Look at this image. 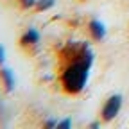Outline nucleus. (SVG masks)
Returning a JSON list of instances; mask_svg holds the SVG:
<instances>
[{"instance_id":"nucleus-1","label":"nucleus","mask_w":129,"mask_h":129,"mask_svg":"<svg viewBox=\"0 0 129 129\" xmlns=\"http://www.w3.org/2000/svg\"><path fill=\"white\" fill-rule=\"evenodd\" d=\"M63 68L59 75L61 90L68 95H77L84 90L95 54L86 41H68L59 54Z\"/></svg>"},{"instance_id":"nucleus-7","label":"nucleus","mask_w":129,"mask_h":129,"mask_svg":"<svg viewBox=\"0 0 129 129\" xmlns=\"http://www.w3.org/2000/svg\"><path fill=\"white\" fill-rule=\"evenodd\" d=\"M18 4L22 9H30V7L36 6V0H18Z\"/></svg>"},{"instance_id":"nucleus-9","label":"nucleus","mask_w":129,"mask_h":129,"mask_svg":"<svg viewBox=\"0 0 129 129\" xmlns=\"http://www.w3.org/2000/svg\"><path fill=\"white\" fill-rule=\"evenodd\" d=\"M43 125H45L47 129H50V127H57V122H56L54 118H50V120H47V122H45Z\"/></svg>"},{"instance_id":"nucleus-8","label":"nucleus","mask_w":129,"mask_h":129,"mask_svg":"<svg viewBox=\"0 0 129 129\" xmlns=\"http://www.w3.org/2000/svg\"><path fill=\"white\" fill-rule=\"evenodd\" d=\"M70 125H72V120L70 118H63L61 122H57V127L56 129H70Z\"/></svg>"},{"instance_id":"nucleus-5","label":"nucleus","mask_w":129,"mask_h":129,"mask_svg":"<svg viewBox=\"0 0 129 129\" xmlns=\"http://www.w3.org/2000/svg\"><path fill=\"white\" fill-rule=\"evenodd\" d=\"M0 81H2L6 91H13L14 90V75H13V70L0 68Z\"/></svg>"},{"instance_id":"nucleus-3","label":"nucleus","mask_w":129,"mask_h":129,"mask_svg":"<svg viewBox=\"0 0 129 129\" xmlns=\"http://www.w3.org/2000/svg\"><path fill=\"white\" fill-rule=\"evenodd\" d=\"M38 43H40V32L34 27H29L20 38V45L23 48H36Z\"/></svg>"},{"instance_id":"nucleus-10","label":"nucleus","mask_w":129,"mask_h":129,"mask_svg":"<svg viewBox=\"0 0 129 129\" xmlns=\"http://www.w3.org/2000/svg\"><path fill=\"white\" fill-rule=\"evenodd\" d=\"M4 61H6V50H4V47L0 45V67L4 64Z\"/></svg>"},{"instance_id":"nucleus-2","label":"nucleus","mask_w":129,"mask_h":129,"mask_svg":"<svg viewBox=\"0 0 129 129\" xmlns=\"http://www.w3.org/2000/svg\"><path fill=\"white\" fill-rule=\"evenodd\" d=\"M120 108H122V95H111L109 99L104 102V106H102V113H101L102 120L104 122H111L118 115Z\"/></svg>"},{"instance_id":"nucleus-4","label":"nucleus","mask_w":129,"mask_h":129,"mask_svg":"<svg viewBox=\"0 0 129 129\" xmlns=\"http://www.w3.org/2000/svg\"><path fill=\"white\" fill-rule=\"evenodd\" d=\"M88 30H90L91 40H95V41H102V40L106 38V27H104V23L99 22V20H91V22L88 23Z\"/></svg>"},{"instance_id":"nucleus-6","label":"nucleus","mask_w":129,"mask_h":129,"mask_svg":"<svg viewBox=\"0 0 129 129\" xmlns=\"http://www.w3.org/2000/svg\"><path fill=\"white\" fill-rule=\"evenodd\" d=\"M54 4H56V0H36L34 9H36L38 13H45V11H48V9H52Z\"/></svg>"}]
</instances>
